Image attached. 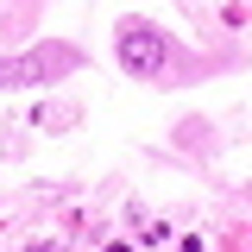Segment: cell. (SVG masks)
I'll use <instances>...</instances> for the list:
<instances>
[{"label": "cell", "instance_id": "cell-1", "mask_svg": "<svg viewBox=\"0 0 252 252\" xmlns=\"http://www.w3.org/2000/svg\"><path fill=\"white\" fill-rule=\"evenodd\" d=\"M164 57H170V44H164L152 26H126V32H120V63L132 69V76H158Z\"/></svg>", "mask_w": 252, "mask_h": 252}, {"label": "cell", "instance_id": "cell-2", "mask_svg": "<svg viewBox=\"0 0 252 252\" xmlns=\"http://www.w3.org/2000/svg\"><path fill=\"white\" fill-rule=\"evenodd\" d=\"M32 76H38V63H0V82H32Z\"/></svg>", "mask_w": 252, "mask_h": 252}]
</instances>
